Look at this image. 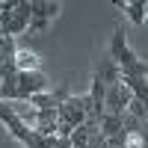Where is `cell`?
Here are the masks:
<instances>
[{"instance_id":"8fae6325","label":"cell","mask_w":148,"mask_h":148,"mask_svg":"<svg viewBox=\"0 0 148 148\" xmlns=\"http://www.w3.org/2000/svg\"><path fill=\"white\" fill-rule=\"evenodd\" d=\"M121 51H127V42H125V30L119 27V30H113V39H110V56L116 59Z\"/></svg>"},{"instance_id":"5b68a950","label":"cell","mask_w":148,"mask_h":148,"mask_svg":"<svg viewBox=\"0 0 148 148\" xmlns=\"http://www.w3.org/2000/svg\"><path fill=\"white\" fill-rule=\"evenodd\" d=\"M98 74L104 77V83H107V86H116V83H121V68H119V62H116L113 56L101 59V68H98Z\"/></svg>"},{"instance_id":"8992f818","label":"cell","mask_w":148,"mask_h":148,"mask_svg":"<svg viewBox=\"0 0 148 148\" xmlns=\"http://www.w3.org/2000/svg\"><path fill=\"white\" fill-rule=\"evenodd\" d=\"M98 125H101V133H104V136L110 139V136H116V133H121V130H125V116H113V113H104Z\"/></svg>"},{"instance_id":"30bf717a","label":"cell","mask_w":148,"mask_h":148,"mask_svg":"<svg viewBox=\"0 0 148 148\" xmlns=\"http://www.w3.org/2000/svg\"><path fill=\"white\" fill-rule=\"evenodd\" d=\"M145 9H148L145 0H130V3H125V12H127V18L133 24H145Z\"/></svg>"},{"instance_id":"52a82bcc","label":"cell","mask_w":148,"mask_h":148,"mask_svg":"<svg viewBox=\"0 0 148 148\" xmlns=\"http://www.w3.org/2000/svg\"><path fill=\"white\" fill-rule=\"evenodd\" d=\"M121 83L133 92L136 101H142V104L148 107V77H121Z\"/></svg>"},{"instance_id":"7c38bea8","label":"cell","mask_w":148,"mask_h":148,"mask_svg":"<svg viewBox=\"0 0 148 148\" xmlns=\"http://www.w3.org/2000/svg\"><path fill=\"white\" fill-rule=\"evenodd\" d=\"M127 116L139 119V121H148V107H145L142 101H136V98H133V101H130V107H127Z\"/></svg>"},{"instance_id":"4fadbf2b","label":"cell","mask_w":148,"mask_h":148,"mask_svg":"<svg viewBox=\"0 0 148 148\" xmlns=\"http://www.w3.org/2000/svg\"><path fill=\"white\" fill-rule=\"evenodd\" d=\"M51 148H74V145H71L68 136H53L51 139Z\"/></svg>"},{"instance_id":"ba28073f","label":"cell","mask_w":148,"mask_h":148,"mask_svg":"<svg viewBox=\"0 0 148 148\" xmlns=\"http://www.w3.org/2000/svg\"><path fill=\"white\" fill-rule=\"evenodd\" d=\"M30 12H33V21H47L59 12V3H42V0H30Z\"/></svg>"},{"instance_id":"6da1fadb","label":"cell","mask_w":148,"mask_h":148,"mask_svg":"<svg viewBox=\"0 0 148 148\" xmlns=\"http://www.w3.org/2000/svg\"><path fill=\"white\" fill-rule=\"evenodd\" d=\"M133 101V92L127 89L125 83H116V86H107V98H104V113H113V116H125L127 107Z\"/></svg>"},{"instance_id":"3957f363","label":"cell","mask_w":148,"mask_h":148,"mask_svg":"<svg viewBox=\"0 0 148 148\" xmlns=\"http://www.w3.org/2000/svg\"><path fill=\"white\" fill-rule=\"evenodd\" d=\"M86 110H83V104H80V98H68L65 104H59V110H56V121L59 125H68V127H80V125H86Z\"/></svg>"},{"instance_id":"9c48e42d","label":"cell","mask_w":148,"mask_h":148,"mask_svg":"<svg viewBox=\"0 0 148 148\" xmlns=\"http://www.w3.org/2000/svg\"><path fill=\"white\" fill-rule=\"evenodd\" d=\"M15 65H18V71H39V56L33 51H18Z\"/></svg>"},{"instance_id":"277c9868","label":"cell","mask_w":148,"mask_h":148,"mask_svg":"<svg viewBox=\"0 0 148 148\" xmlns=\"http://www.w3.org/2000/svg\"><path fill=\"white\" fill-rule=\"evenodd\" d=\"M30 21H33V12H30V3H18V9L12 12V15H9V21L3 24V33H6V36H12V39H15V36H21L24 30L30 27Z\"/></svg>"},{"instance_id":"7a4b0ae2","label":"cell","mask_w":148,"mask_h":148,"mask_svg":"<svg viewBox=\"0 0 148 148\" xmlns=\"http://www.w3.org/2000/svg\"><path fill=\"white\" fill-rule=\"evenodd\" d=\"M45 86H47V80L42 71H18V101L27 104L33 95L45 92Z\"/></svg>"}]
</instances>
